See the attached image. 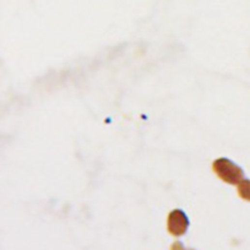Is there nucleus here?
Here are the masks:
<instances>
[{
	"label": "nucleus",
	"mask_w": 250,
	"mask_h": 250,
	"mask_svg": "<svg viewBox=\"0 0 250 250\" xmlns=\"http://www.w3.org/2000/svg\"><path fill=\"white\" fill-rule=\"evenodd\" d=\"M213 172L220 179L228 184H238L243 180V172L239 167L227 158H219L212 164Z\"/></svg>",
	"instance_id": "1"
},
{
	"label": "nucleus",
	"mask_w": 250,
	"mask_h": 250,
	"mask_svg": "<svg viewBox=\"0 0 250 250\" xmlns=\"http://www.w3.org/2000/svg\"><path fill=\"white\" fill-rule=\"evenodd\" d=\"M167 227H168V231L172 235L180 237V235H184L187 233L188 227H189V220L182 210H174L169 213Z\"/></svg>",
	"instance_id": "2"
},
{
	"label": "nucleus",
	"mask_w": 250,
	"mask_h": 250,
	"mask_svg": "<svg viewBox=\"0 0 250 250\" xmlns=\"http://www.w3.org/2000/svg\"><path fill=\"white\" fill-rule=\"evenodd\" d=\"M239 194L242 195L243 198L247 199V200H250V182L243 180V183H240Z\"/></svg>",
	"instance_id": "3"
}]
</instances>
